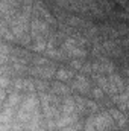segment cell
I'll list each match as a JSON object with an SVG mask.
<instances>
[{
	"label": "cell",
	"mask_w": 129,
	"mask_h": 131,
	"mask_svg": "<svg viewBox=\"0 0 129 131\" xmlns=\"http://www.w3.org/2000/svg\"><path fill=\"white\" fill-rule=\"evenodd\" d=\"M58 78H59V79H62V81H65V79L71 78V73H70V72H67V70H59V72H58Z\"/></svg>",
	"instance_id": "cell-1"
},
{
	"label": "cell",
	"mask_w": 129,
	"mask_h": 131,
	"mask_svg": "<svg viewBox=\"0 0 129 131\" xmlns=\"http://www.w3.org/2000/svg\"><path fill=\"white\" fill-rule=\"evenodd\" d=\"M62 131H78V130H76V128H73V127H65Z\"/></svg>",
	"instance_id": "cell-2"
}]
</instances>
